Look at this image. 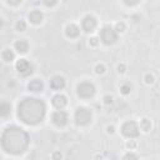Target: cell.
<instances>
[{"instance_id": "17", "label": "cell", "mask_w": 160, "mask_h": 160, "mask_svg": "<svg viewBox=\"0 0 160 160\" xmlns=\"http://www.w3.org/2000/svg\"><path fill=\"white\" fill-rule=\"evenodd\" d=\"M9 112H10V105L6 104V102H2L0 105V114H1V116H8Z\"/></svg>"}, {"instance_id": "22", "label": "cell", "mask_w": 160, "mask_h": 160, "mask_svg": "<svg viewBox=\"0 0 160 160\" xmlns=\"http://www.w3.org/2000/svg\"><path fill=\"white\" fill-rule=\"evenodd\" d=\"M125 30V24L124 22H118L116 24V31H124Z\"/></svg>"}, {"instance_id": "31", "label": "cell", "mask_w": 160, "mask_h": 160, "mask_svg": "<svg viewBox=\"0 0 160 160\" xmlns=\"http://www.w3.org/2000/svg\"><path fill=\"white\" fill-rule=\"evenodd\" d=\"M128 146H129V148H134V146H135V144H134V142H129V144H128Z\"/></svg>"}, {"instance_id": "27", "label": "cell", "mask_w": 160, "mask_h": 160, "mask_svg": "<svg viewBox=\"0 0 160 160\" xmlns=\"http://www.w3.org/2000/svg\"><path fill=\"white\" fill-rule=\"evenodd\" d=\"M98 42H99V41H98V39H96V38H91V39H90V44H91V45L96 46V45H98Z\"/></svg>"}, {"instance_id": "16", "label": "cell", "mask_w": 160, "mask_h": 160, "mask_svg": "<svg viewBox=\"0 0 160 160\" xmlns=\"http://www.w3.org/2000/svg\"><path fill=\"white\" fill-rule=\"evenodd\" d=\"M1 56H2V60H5V61H11V60L14 59V52H12L10 49H5V50L2 51V54H1Z\"/></svg>"}, {"instance_id": "20", "label": "cell", "mask_w": 160, "mask_h": 160, "mask_svg": "<svg viewBox=\"0 0 160 160\" xmlns=\"http://www.w3.org/2000/svg\"><path fill=\"white\" fill-rule=\"evenodd\" d=\"M120 90H121V92L122 94H129L130 92V90H131V85L130 84H122L121 85V88H120Z\"/></svg>"}, {"instance_id": "26", "label": "cell", "mask_w": 160, "mask_h": 160, "mask_svg": "<svg viewBox=\"0 0 160 160\" xmlns=\"http://www.w3.org/2000/svg\"><path fill=\"white\" fill-rule=\"evenodd\" d=\"M6 1H8V4H10V5H18V4L21 2V0H6Z\"/></svg>"}, {"instance_id": "3", "label": "cell", "mask_w": 160, "mask_h": 160, "mask_svg": "<svg viewBox=\"0 0 160 160\" xmlns=\"http://www.w3.org/2000/svg\"><path fill=\"white\" fill-rule=\"evenodd\" d=\"M100 39L104 44L111 45L118 40V34L116 30H114L111 26H104L100 31Z\"/></svg>"}, {"instance_id": "9", "label": "cell", "mask_w": 160, "mask_h": 160, "mask_svg": "<svg viewBox=\"0 0 160 160\" xmlns=\"http://www.w3.org/2000/svg\"><path fill=\"white\" fill-rule=\"evenodd\" d=\"M81 26H82V29H84L86 32L94 31V29L96 28V20H95V18L91 16V15H86V16L82 19V21H81Z\"/></svg>"}, {"instance_id": "4", "label": "cell", "mask_w": 160, "mask_h": 160, "mask_svg": "<svg viewBox=\"0 0 160 160\" xmlns=\"http://www.w3.org/2000/svg\"><path fill=\"white\" fill-rule=\"evenodd\" d=\"M91 120V111L86 108H79L76 111H75V122L76 125H86L89 124Z\"/></svg>"}, {"instance_id": "2", "label": "cell", "mask_w": 160, "mask_h": 160, "mask_svg": "<svg viewBox=\"0 0 160 160\" xmlns=\"http://www.w3.org/2000/svg\"><path fill=\"white\" fill-rule=\"evenodd\" d=\"M45 104L40 99L25 98L19 102L18 116L19 119L28 125H36L42 121L45 116Z\"/></svg>"}, {"instance_id": "6", "label": "cell", "mask_w": 160, "mask_h": 160, "mask_svg": "<svg viewBox=\"0 0 160 160\" xmlns=\"http://www.w3.org/2000/svg\"><path fill=\"white\" fill-rule=\"evenodd\" d=\"M121 132L126 136V138H136L139 135V126L134 122V121H126L122 128H121Z\"/></svg>"}, {"instance_id": "19", "label": "cell", "mask_w": 160, "mask_h": 160, "mask_svg": "<svg viewBox=\"0 0 160 160\" xmlns=\"http://www.w3.org/2000/svg\"><path fill=\"white\" fill-rule=\"evenodd\" d=\"M26 29V24H25V21L24 20H19L18 22H16V30H19V31H24Z\"/></svg>"}, {"instance_id": "23", "label": "cell", "mask_w": 160, "mask_h": 160, "mask_svg": "<svg viewBox=\"0 0 160 160\" xmlns=\"http://www.w3.org/2000/svg\"><path fill=\"white\" fill-rule=\"evenodd\" d=\"M95 71H96L98 74H102V72L105 71V66H104V65H96Z\"/></svg>"}, {"instance_id": "25", "label": "cell", "mask_w": 160, "mask_h": 160, "mask_svg": "<svg viewBox=\"0 0 160 160\" xmlns=\"http://www.w3.org/2000/svg\"><path fill=\"white\" fill-rule=\"evenodd\" d=\"M145 81H146L148 84H151V82L154 81V78H152L151 75H146V76H145Z\"/></svg>"}, {"instance_id": "21", "label": "cell", "mask_w": 160, "mask_h": 160, "mask_svg": "<svg viewBox=\"0 0 160 160\" xmlns=\"http://www.w3.org/2000/svg\"><path fill=\"white\" fill-rule=\"evenodd\" d=\"M42 2H44L46 6H54V5L58 2V0H42Z\"/></svg>"}, {"instance_id": "15", "label": "cell", "mask_w": 160, "mask_h": 160, "mask_svg": "<svg viewBox=\"0 0 160 160\" xmlns=\"http://www.w3.org/2000/svg\"><path fill=\"white\" fill-rule=\"evenodd\" d=\"M79 32H80L79 28H78L76 25H74V24H70V25L66 28V35H68L69 38H76V36L79 35Z\"/></svg>"}, {"instance_id": "11", "label": "cell", "mask_w": 160, "mask_h": 160, "mask_svg": "<svg viewBox=\"0 0 160 160\" xmlns=\"http://www.w3.org/2000/svg\"><path fill=\"white\" fill-rule=\"evenodd\" d=\"M51 101H52V105H54L56 109H59V110H61V109L65 108V105H66V98H65L64 95H60V94L55 95Z\"/></svg>"}, {"instance_id": "10", "label": "cell", "mask_w": 160, "mask_h": 160, "mask_svg": "<svg viewBox=\"0 0 160 160\" xmlns=\"http://www.w3.org/2000/svg\"><path fill=\"white\" fill-rule=\"evenodd\" d=\"M28 88H29V90L32 91V92H41L42 89H44V84H42V81L39 80V79H34V80H31V81L29 82Z\"/></svg>"}, {"instance_id": "29", "label": "cell", "mask_w": 160, "mask_h": 160, "mask_svg": "<svg viewBox=\"0 0 160 160\" xmlns=\"http://www.w3.org/2000/svg\"><path fill=\"white\" fill-rule=\"evenodd\" d=\"M124 158H125V159H129V158H131V159H136V155H134V154H128V155H125Z\"/></svg>"}, {"instance_id": "5", "label": "cell", "mask_w": 160, "mask_h": 160, "mask_svg": "<svg viewBox=\"0 0 160 160\" xmlns=\"http://www.w3.org/2000/svg\"><path fill=\"white\" fill-rule=\"evenodd\" d=\"M78 94L80 98H84V99H88V98H91L94 94H95V86L92 82H89V81H84L81 84H79L78 86Z\"/></svg>"}, {"instance_id": "28", "label": "cell", "mask_w": 160, "mask_h": 160, "mask_svg": "<svg viewBox=\"0 0 160 160\" xmlns=\"http://www.w3.org/2000/svg\"><path fill=\"white\" fill-rule=\"evenodd\" d=\"M104 100H105V104H109V102L111 104V101H112V98H111V96H105V99H104Z\"/></svg>"}, {"instance_id": "12", "label": "cell", "mask_w": 160, "mask_h": 160, "mask_svg": "<svg viewBox=\"0 0 160 160\" xmlns=\"http://www.w3.org/2000/svg\"><path fill=\"white\" fill-rule=\"evenodd\" d=\"M50 86L54 89V90H60L65 86V80L61 78V76H54L50 81Z\"/></svg>"}, {"instance_id": "24", "label": "cell", "mask_w": 160, "mask_h": 160, "mask_svg": "<svg viewBox=\"0 0 160 160\" xmlns=\"http://www.w3.org/2000/svg\"><path fill=\"white\" fill-rule=\"evenodd\" d=\"M124 2L126 5H129V6H134V5H136L139 2V0H124Z\"/></svg>"}, {"instance_id": "30", "label": "cell", "mask_w": 160, "mask_h": 160, "mask_svg": "<svg viewBox=\"0 0 160 160\" xmlns=\"http://www.w3.org/2000/svg\"><path fill=\"white\" fill-rule=\"evenodd\" d=\"M124 68H125L124 65H119V71H121V72H122V71H124Z\"/></svg>"}, {"instance_id": "18", "label": "cell", "mask_w": 160, "mask_h": 160, "mask_svg": "<svg viewBox=\"0 0 160 160\" xmlns=\"http://www.w3.org/2000/svg\"><path fill=\"white\" fill-rule=\"evenodd\" d=\"M140 126H141V129H142V130H145V131H148V130H150V128H151V124H150V120H148V119H144V120L141 121V124H140Z\"/></svg>"}, {"instance_id": "7", "label": "cell", "mask_w": 160, "mask_h": 160, "mask_svg": "<svg viewBox=\"0 0 160 160\" xmlns=\"http://www.w3.org/2000/svg\"><path fill=\"white\" fill-rule=\"evenodd\" d=\"M16 70L19 71L20 75L22 76H28L32 72V66L30 65V62L25 59H20L18 62H16Z\"/></svg>"}, {"instance_id": "1", "label": "cell", "mask_w": 160, "mask_h": 160, "mask_svg": "<svg viewBox=\"0 0 160 160\" xmlns=\"http://www.w3.org/2000/svg\"><path fill=\"white\" fill-rule=\"evenodd\" d=\"M29 135L18 126H9L1 134V148L9 154H21L28 149Z\"/></svg>"}, {"instance_id": "8", "label": "cell", "mask_w": 160, "mask_h": 160, "mask_svg": "<svg viewBox=\"0 0 160 160\" xmlns=\"http://www.w3.org/2000/svg\"><path fill=\"white\" fill-rule=\"evenodd\" d=\"M52 119V122L56 125V126H65L68 124V114L62 110H59V111H55L51 116Z\"/></svg>"}, {"instance_id": "13", "label": "cell", "mask_w": 160, "mask_h": 160, "mask_svg": "<svg viewBox=\"0 0 160 160\" xmlns=\"http://www.w3.org/2000/svg\"><path fill=\"white\" fill-rule=\"evenodd\" d=\"M29 20L32 24H40L42 21V12L39 10H34L29 14Z\"/></svg>"}, {"instance_id": "14", "label": "cell", "mask_w": 160, "mask_h": 160, "mask_svg": "<svg viewBox=\"0 0 160 160\" xmlns=\"http://www.w3.org/2000/svg\"><path fill=\"white\" fill-rule=\"evenodd\" d=\"M15 49H16L19 52L24 54V52L28 51V49H29V44H28L26 40H19V41L15 42Z\"/></svg>"}]
</instances>
